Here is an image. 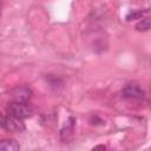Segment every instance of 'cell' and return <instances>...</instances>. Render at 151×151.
<instances>
[{
  "instance_id": "obj_1",
  "label": "cell",
  "mask_w": 151,
  "mask_h": 151,
  "mask_svg": "<svg viewBox=\"0 0 151 151\" xmlns=\"http://www.w3.org/2000/svg\"><path fill=\"white\" fill-rule=\"evenodd\" d=\"M7 111L9 114L17 117V118H20V119H24V118H27V117H31L32 113H33V107L31 105H28L27 103H20V101H12L8 107H7Z\"/></svg>"
},
{
  "instance_id": "obj_2",
  "label": "cell",
  "mask_w": 151,
  "mask_h": 151,
  "mask_svg": "<svg viewBox=\"0 0 151 151\" xmlns=\"http://www.w3.org/2000/svg\"><path fill=\"white\" fill-rule=\"evenodd\" d=\"M0 125L9 132H22L25 130V125L21 122V119L9 113L0 116Z\"/></svg>"
},
{
  "instance_id": "obj_3",
  "label": "cell",
  "mask_w": 151,
  "mask_h": 151,
  "mask_svg": "<svg viewBox=\"0 0 151 151\" xmlns=\"http://www.w3.org/2000/svg\"><path fill=\"white\" fill-rule=\"evenodd\" d=\"M122 93H123V97L127 99H142L144 97V90L136 83L126 84Z\"/></svg>"
},
{
  "instance_id": "obj_4",
  "label": "cell",
  "mask_w": 151,
  "mask_h": 151,
  "mask_svg": "<svg viewBox=\"0 0 151 151\" xmlns=\"http://www.w3.org/2000/svg\"><path fill=\"white\" fill-rule=\"evenodd\" d=\"M31 97H32V90L26 86H18L11 91V98L13 99V101L27 103Z\"/></svg>"
},
{
  "instance_id": "obj_5",
  "label": "cell",
  "mask_w": 151,
  "mask_h": 151,
  "mask_svg": "<svg viewBox=\"0 0 151 151\" xmlns=\"http://www.w3.org/2000/svg\"><path fill=\"white\" fill-rule=\"evenodd\" d=\"M20 149V145L14 139H1L0 140V151H17Z\"/></svg>"
},
{
  "instance_id": "obj_6",
  "label": "cell",
  "mask_w": 151,
  "mask_h": 151,
  "mask_svg": "<svg viewBox=\"0 0 151 151\" xmlns=\"http://www.w3.org/2000/svg\"><path fill=\"white\" fill-rule=\"evenodd\" d=\"M144 13H149V11H134V12H131L126 15V20L130 21V20H136V19H142L143 14Z\"/></svg>"
},
{
  "instance_id": "obj_7",
  "label": "cell",
  "mask_w": 151,
  "mask_h": 151,
  "mask_svg": "<svg viewBox=\"0 0 151 151\" xmlns=\"http://www.w3.org/2000/svg\"><path fill=\"white\" fill-rule=\"evenodd\" d=\"M137 31H147L150 28V19L149 18H144L142 19V21H139L136 25Z\"/></svg>"
},
{
  "instance_id": "obj_8",
  "label": "cell",
  "mask_w": 151,
  "mask_h": 151,
  "mask_svg": "<svg viewBox=\"0 0 151 151\" xmlns=\"http://www.w3.org/2000/svg\"><path fill=\"white\" fill-rule=\"evenodd\" d=\"M0 5H1V2H0Z\"/></svg>"
}]
</instances>
